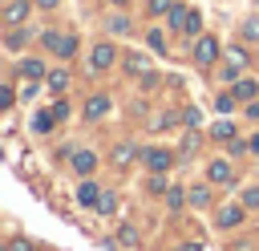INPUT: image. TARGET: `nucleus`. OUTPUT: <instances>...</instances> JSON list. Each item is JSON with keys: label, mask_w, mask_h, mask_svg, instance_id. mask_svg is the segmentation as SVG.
<instances>
[{"label": "nucleus", "mask_w": 259, "mask_h": 251, "mask_svg": "<svg viewBox=\"0 0 259 251\" xmlns=\"http://www.w3.org/2000/svg\"><path fill=\"white\" fill-rule=\"evenodd\" d=\"M40 40H45L57 57H73V53H77V36H73V32H65V36H61V32H40Z\"/></svg>", "instance_id": "nucleus-1"}, {"label": "nucleus", "mask_w": 259, "mask_h": 251, "mask_svg": "<svg viewBox=\"0 0 259 251\" xmlns=\"http://www.w3.org/2000/svg\"><path fill=\"white\" fill-rule=\"evenodd\" d=\"M194 61H198V65H214V61H219V40L202 32V36L194 40Z\"/></svg>", "instance_id": "nucleus-2"}, {"label": "nucleus", "mask_w": 259, "mask_h": 251, "mask_svg": "<svg viewBox=\"0 0 259 251\" xmlns=\"http://www.w3.org/2000/svg\"><path fill=\"white\" fill-rule=\"evenodd\" d=\"M28 8H32L28 0H8L0 16H4V24H12V28H16V24H24V20H28Z\"/></svg>", "instance_id": "nucleus-3"}, {"label": "nucleus", "mask_w": 259, "mask_h": 251, "mask_svg": "<svg viewBox=\"0 0 259 251\" xmlns=\"http://www.w3.org/2000/svg\"><path fill=\"white\" fill-rule=\"evenodd\" d=\"M113 57H117L113 45H93V53H89V69H93V73H97V69H109Z\"/></svg>", "instance_id": "nucleus-4"}, {"label": "nucleus", "mask_w": 259, "mask_h": 251, "mask_svg": "<svg viewBox=\"0 0 259 251\" xmlns=\"http://www.w3.org/2000/svg\"><path fill=\"white\" fill-rule=\"evenodd\" d=\"M142 158H146V166H150V170H158V174H166V170L174 166V154H170V150H146Z\"/></svg>", "instance_id": "nucleus-5"}, {"label": "nucleus", "mask_w": 259, "mask_h": 251, "mask_svg": "<svg viewBox=\"0 0 259 251\" xmlns=\"http://www.w3.org/2000/svg\"><path fill=\"white\" fill-rule=\"evenodd\" d=\"M239 223H243V206H239V202L219 206V227H223V231H231V227H239Z\"/></svg>", "instance_id": "nucleus-6"}, {"label": "nucleus", "mask_w": 259, "mask_h": 251, "mask_svg": "<svg viewBox=\"0 0 259 251\" xmlns=\"http://www.w3.org/2000/svg\"><path fill=\"white\" fill-rule=\"evenodd\" d=\"M101 194H105V190H101L97 182H81V190H77V202H81V206H97V202H101Z\"/></svg>", "instance_id": "nucleus-7"}, {"label": "nucleus", "mask_w": 259, "mask_h": 251, "mask_svg": "<svg viewBox=\"0 0 259 251\" xmlns=\"http://www.w3.org/2000/svg\"><path fill=\"white\" fill-rule=\"evenodd\" d=\"M105 109H109V97H105V93H93V97L85 101V117H89V121H97Z\"/></svg>", "instance_id": "nucleus-8"}, {"label": "nucleus", "mask_w": 259, "mask_h": 251, "mask_svg": "<svg viewBox=\"0 0 259 251\" xmlns=\"http://www.w3.org/2000/svg\"><path fill=\"white\" fill-rule=\"evenodd\" d=\"M93 166H97V154L93 150H77L73 154V170L77 174H93Z\"/></svg>", "instance_id": "nucleus-9"}, {"label": "nucleus", "mask_w": 259, "mask_h": 251, "mask_svg": "<svg viewBox=\"0 0 259 251\" xmlns=\"http://www.w3.org/2000/svg\"><path fill=\"white\" fill-rule=\"evenodd\" d=\"M20 73H24L28 81H36V77H45V61H32V57H24V61H20Z\"/></svg>", "instance_id": "nucleus-10"}, {"label": "nucleus", "mask_w": 259, "mask_h": 251, "mask_svg": "<svg viewBox=\"0 0 259 251\" xmlns=\"http://www.w3.org/2000/svg\"><path fill=\"white\" fill-rule=\"evenodd\" d=\"M45 81H49V89H53V93H65V89H69V73H65V69H53Z\"/></svg>", "instance_id": "nucleus-11"}, {"label": "nucleus", "mask_w": 259, "mask_h": 251, "mask_svg": "<svg viewBox=\"0 0 259 251\" xmlns=\"http://www.w3.org/2000/svg\"><path fill=\"white\" fill-rule=\"evenodd\" d=\"M231 93H235L239 101H251V97L259 93V85H255V81H235V85H231Z\"/></svg>", "instance_id": "nucleus-12"}, {"label": "nucleus", "mask_w": 259, "mask_h": 251, "mask_svg": "<svg viewBox=\"0 0 259 251\" xmlns=\"http://www.w3.org/2000/svg\"><path fill=\"white\" fill-rule=\"evenodd\" d=\"M186 16H190V8H182V4H174V8L166 12V20H170V28H186Z\"/></svg>", "instance_id": "nucleus-13"}, {"label": "nucleus", "mask_w": 259, "mask_h": 251, "mask_svg": "<svg viewBox=\"0 0 259 251\" xmlns=\"http://www.w3.org/2000/svg\"><path fill=\"white\" fill-rule=\"evenodd\" d=\"M206 178H210V182H231V166H227V162H210Z\"/></svg>", "instance_id": "nucleus-14"}, {"label": "nucleus", "mask_w": 259, "mask_h": 251, "mask_svg": "<svg viewBox=\"0 0 259 251\" xmlns=\"http://www.w3.org/2000/svg\"><path fill=\"white\" fill-rule=\"evenodd\" d=\"M53 121H57V117H53V109H49V113H36V117H32V130H36V134H49V130H53Z\"/></svg>", "instance_id": "nucleus-15"}, {"label": "nucleus", "mask_w": 259, "mask_h": 251, "mask_svg": "<svg viewBox=\"0 0 259 251\" xmlns=\"http://www.w3.org/2000/svg\"><path fill=\"white\" fill-rule=\"evenodd\" d=\"M190 206H206V186H190Z\"/></svg>", "instance_id": "nucleus-16"}, {"label": "nucleus", "mask_w": 259, "mask_h": 251, "mask_svg": "<svg viewBox=\"0 0 259 251\" xmlns=\"http://www.w3.org/2000/svg\"><path fill=\"white\" fill-rule=\"evenodd\" d=\"M113 206H117V198H113V194L105 190V194H101V202H97L93 211H101V215H113Z\"/></svg>", "instance_id": "nucleus-17"}, {"label": "nucleus", "mask_w": 259, "mask_h": 251, "mask_svg": "<svg viewBox=\"0 0 259 251\" xmlns=\"http://www.w3.org/2000/svg\"><path fill=\"white\" fill-rule=\"evenodd\" d=\"M134 24L125 20V16H109V32H130Z\"/></svg>", "instance_id": "nucleus-18"}, {"label": "nucleus", "mask_w": 259, "mask_h": 251, "mask_svg": "<svg viewBox=\"0 0 259 251\" xmlns=\"http://www.w3.org/2000/svg\"><path fill=\"white\" fill-rule=\"evenodd\" d=\"M235 101H239L235 93H219V101H214V105H219L223 113H231V109H235Z\"/></svg>", "instance_id": "nucleus-19"}, {"label": "nucleus", "mask_w": 259, "mask_h": 251, "mask_svg": "<svg viewBox=\"0 0 259 251\" xmlns=\"http://www.w3.org/2000/svg\"><path fill=\"white\" fill-rule=\"evenodd\" d=\"M210 134H214V138H219V142H223V138H227V142H231V138H235V126H231V121H223V126H214V130H210Z\"/></svg>", "instance_id": "nucleus-20"}, {"label": "nucleus", "mask_w": 259, "mask_h": 251, "mask_svg": "<svg viewBox=\"0 0 259 251\" xmlns=\"http://www.w3.org/2000/svg\"><path fill=\"white\" fill-rule=\"evenodd\" d=\"M170 8H174V0H150V16H162Z\"/></svg>", "instance_id": "nucleus-21"}, {"label": "nucleus", "mask_w": 259, "mask_h": 251, "mask_svg": "<svg viewBox=\"0 0 259 251\" xmlns=\"http://www.w3.org/2000/svg\"><path fill=\"white\" fill-rule=\"evenodd\" d=\"M243 36H247V40H259V16H251V20L243 24Z\"/></svg>", "instance_id": "nucleus-22"}, {"label": "nucleus", "mask_w": 259, "mask_h": 251, "mask_svg": "<svg viewBox=\"0 0 259 251\" xmlns=\"http://www.w3.org/2000/svg\"><path fill=\"white\" fill-rule=\"evenodd\" d=\"M227 61H231V65H251V61H247V53H243V49H227Z\"/></svg>", "instance_id": "nucleus-23"}, {"label": "nucleus", "mask_w": 259, "mask_h": 251, "mask_svg": "<svg viewBox=\"0 0 259 251\" xmlns=\"http://www.w3.org/2000/svg\"><path fill=\"white\" fill-rule=\"evenodd\" d=\"M150 49H154V53H166V36H162V32H150Z\"/></svg>", "instance_id": "nucleus-24"}, {"label": "nucleus", "mask_w": 259, "mask_h": 251, "mask_svg": "<svg viewBox=\"0 0 259 251\" xmlns=\"http://www.w3.org/2000/svg\"><path fill=\"white\" fill-rule=\"evenodd\" d=\"M12 101H16V89H8V85H4V89H0V105H4V109H12Z\"/></svg>", "instance_id": "nucleus-25"}, {"label": "nucleus", "mask_w": 259, "mask_h": 251, "mask_svg": "<svg viewBox=\"0 0 259 251\" xmlns=\"http://www.w3.org/2000/svg\"><path fill=\"white\" fill-rule=\"evenodd\" d=\"M113 158H117V162H121V166H125V162H130V158H134V146H117V150H113Z\"/></svg>", "instance_id": "nucleus-26"}, {"label": "nucleus", "mask_w": 259, "mask_h": 251, "mask_svg": "<svg viewBox=\"0 0 259 251\" xmlns=\"http://www.w3.org/2000/svg\"><path fill=\"white\" fill-rule=\"evenodd\" d=\"M243 206H259V186H247V194H243Z\"/></svg>", "instance_id": "nucleus-27"}, {"label": "nucleus", "mask_w": 259, "mask_h": 251, "mask_svg": "<svg viewBox=\"0 0 259 251\" xmlns=\"http://www.w3.org/2000/svg\"><path fill=\"white\" fill-rule=\"evenodd\" d=\"M198 24H202V20H198V12H190V16H186V28H182V32H190V36H194V32H198Z\"/></svg>", "instance_id": "nucleus-28"}, {"label": "nucleus", "mask_w": 259, "mask_h": 251, "mask_svg": "<svg viewBox=\"0 0 259 251\" xmlns=\"http://www.w3.org/2000/svg\"><path fill=\"white\" fill-rule=\"evenodd\" d=\"M53 117L65 121V117H69V101H57V105H53Z\"/></svg>", "instance_id": "nucleus-29"}, {"label": "nucleus", "mask_w": 259, "mask_h": 251, "mask_svg": "<svg viewBox=\"0 0 259 251\" xmlns=\"http://www.w3.org/2000/svg\"><path fill=\"white\" fill-rule=\"evenodd\" d=\"M24 36H28V32H8V49H20V45H24Z\"/></svg>", "instance_id": "nucleus-30"}, {"label": "nucleus", "mask_w": 259, "mask_h": 251, "mask_svg": "<svg viewBox=\"0 0 259 251\" xmlns=\"http://www.w3.org/2000/svg\"><path fill=\"white\" fill-rule=\"evenodd\" d=\"M125 69H130V73H142V69H146V61H142V57H130V61H125Z\"/></svg>", "instance_id": "nucleus-31"}, {"label": "nucleus", "mask_w": 259, "mask_h": 251, "mask_svg": "<svg viewBox=\"0 0 259 251\" xmlns=\"http://www.w3.org/2000/svg\"><path fill=\"white\" fill-rule=\"evenodd\" d=\"M194 146H198V134H194V130H190V134H186V142H182V154H190V150H194Z\"/></svg>", "instance_id": "nucleus-32"}, {"label": "nucleus", "mask_w": 259, "mask_h": 251, "mask_svg": "<svg viewBox=\"0 0 259 251\" xmlns=\"http://www.w3.org/2000/svg\"><path fill=\"white\" fill-rule=\"evenodd\" d=\"M150 190H154V194H162V190H166V178H158V170H154V178H150Z\"/></svg>", "instance_id": "nucleus-33"}, {"label": "nucleus", "mask_w": 259, "mask_h": 251, "mask_svg": "<svg viewBox=\"0 0 259 251\" xmlns=\"http://www.w3.org/2000/svg\"><path fill=\"white\" fill-rule=\"evenodd\" d=\"M8 251H32V247H28V239H12V243H8Z\"/></svg>", "instance_id": "nucleus-34"}, {"label": "nucleus", "mask_w": 259, "mask_h": 251, "mask_svg": "<svg viewBox=\"0 0 259 251\" xmlns=\"http://www.w3.org/2000/svg\"><path fill=\"white\" fill-rule=\"evenodd\" d=\"M247 117H259V101H247Z\"/></svg>", "instance_id": "nucleus-35"}, {"label": "nucleus", "mask_w": 259, "mask_h": 251, "mask_svg": "<svg viewBox=\"0 0 259 251\" xmlns=\"http://www.w3.org/2000/svg\"><path fill=\"white\" fill-rule=\"evenodd\" d=\"M36 4H40V8H57L61 0H36Z\"/></svg>", "instance_id": "nucleus-36"}, {"label": "nucleus", "mask_w": 259, "mask_h": 251, "mask_svg": "<svg viewBox=\"0 0 259 251\" xmlns=\"http://www.w3.org/2000/svg\"><path fill=\"white\" fill-rule=\"evenodd\" d=\"M109 4H113V8H125V4H130V0H109Z\"/></svg>", "instance_id": "nucleus-37"}]
</instances>
